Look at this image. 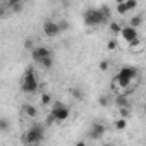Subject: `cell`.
<instances>
[{
	"instance_id": "6da1fadb",
	"label": "cell",
	"mask_w": 146,
	"mask_h": 146,
	"mask_svg": "<svg viewBox=\"0 0 146 146\" xmlns=\"http://www.w3.org/2000/svg\"><path fill=\"white\" fill-rule=\"evenodd\" d=\"M136 78H137V69L136 67H122L115 76V84L119 88H127L132 83V79H136Z\"/></svg>"
},
{
	"instance_id": "7a4b0ae2",
	"label": "cell",
	"mask_w": 146,
	"mask_h": 146,
	"mask_svg": "<svg viewBox=\"0 0 146 146\" xmlns=\"http://www.w3.org/2000/svg\"><path fill=\"white\" fill-rule=\"evenodd\" d=\"M108 19H110V17H107V16L102 12V9H88V11L84 12V23H86L88 26H102V24H105Z\"/></svg>"
},
{
	"instance_id": "3957f363",
	"label": "cell",
	"mask_w": 146,
	"mask_h": 146,
	"mask_svg": "<svg viewBox=\"0 0 146 146\" xmlns=\"http://www.w3.org/2000/svg\"><path fill=\"white\" fill-rule=\"evenodd\" d=\"M43 139H45V129L41 124H33L24 134V141L29 144H40Z\"/></svg>"
},
{
	"instance_id": "277c9868",
	"label": "cell",
	"mask_w": 146,
	"mask_h": 146,
	"mask_svg": "<svg viewBox=\"0 0 146 146\" xmlns=\"http://www.w3.org/2000/svg\"><path fill=\"white\" fill-rule=\"evenodd\" d=\"M21 88H23L24 93H35V91H38L40 84H38V79H36V74H35L33 69H28L24 72L23 81H21Z\"/></svg>"
},
{
	"instance_id": "5b68a950",
	"label": "cell",
	"mask_w": 146,
	"mask_h": 146,
	"mask_svg": "<svg viewBox=\"0 0 146 146\" xmlns=\"http://www.w3.org/2000/svg\"><path fill=\"white\" fill-rule=\"evenodd\" d=\"M52 115L55 117V122H64V120H67V119H69L70 112H69V108H67L64 103L55 102V103H53V107H52Z\"/></svg>"
},
{
	"instance_id": "8992f818",
	"label": "cell",
	"mask_w": 146,
	"mask_h": 146,
	"mask_svg": "<svg viewBox=\"0 0 146 146\" xmlns=\"http://www.w3.org/2000/svg\"><path fill=\"white\" fill-rule=\"evenodd\" d=\"M43 33H45V36H48V38L58 36V35H60L58 23H55V21H45V23H43Z\"/></svg>"
},
{
	"instance_id": "52a82bcc",
	"label": "cell",
	"mask_w": 146,
	"mask_h": 146,
	"mask_svg": "<svg viewBox=\"0 0 146 146\" xmlns=\"http://www.w3.org/2000/svg\"><path fill=\"white\" fill-rule=\"evenodd\" d=\"M50 55H52V50H50L48 46H35V48H31V57H33V60H36V62H40L41 58L50 57Z\"/></svg>"
},
{
	"instance_id": "ba28073f",
	"label": "cell",
	"mask_w": 146,
	"mask_h": 146,
	"mask_svg": "<svg viewBox=\"0 0 146 146\" xmlns=\"http://www.w3.org/2000/svg\"><path fill=\"white\" fill-rule=\"evenodd\" d=\"M105 132H107V127H105L103 124H93L91 129H90V132H88V137H91V139H100Z\"/></svg>"
},
{
	"instance_id": "9c48e42d",
	"label": "cell",
	"mask_w": 146,
	"mask_h": 146,
	"mask_svg": "<svg viewBox=\"0 0 146 146\" xmlns=\"http://www.w3.org/2000/svg\"><path fill=\"white\" fill-rule=\"evenodd\" d=\"M119 35H120L125 41H131V40H134V38H137V36H139V35H137V29H136V28H132V26H125V28H122Z\"/></svg>"
},
{
	"instance_id": "30bf717a",
	"label": "cell",
	"mask_w": 146,
	"mask_h": 146,
	"mask_svg": "<svg viewBox=\"0 0 146 146\" xmlns=\"http://www.w3.org/2000/svg\"><path fill=\"white\" fill-rule=\"evenodd\" d=\"M115 103H117V107L119 108H127L129 105H131V102H129V98H127V95H119L117 98H115Z\"/></svg>"
},
{
	"instance_id": "8fae6325",
	"label": "cell",
	"mask_w": 146,
	"mask_h": 146,
	"mask_svg": "<svg viewBox=\"0 0 146 146\" xmlns=\"http://www.w3.org/2000/svg\"><path fill=\"white\" fill-rule=\"evenodd\" d=\"M24 112H26V115H28L29 119H36V117H38V108H36L35 105H26V107H24Z\"/></svg>"
},
{
	"instance_id": "7c38bea8",
	"label": "cell",
	"mask_w": 146,
	"mask_h": 146,
	"mask_svg": "<svg viewBox=\"0 0 146 146\" xmlns=\"http://www.w3.org/2000/svg\"><path fill=\"white\" fill-rule=\"evenodd\" d=\"M141 23H143V16H134L131 21H129V26H132V28H139L141 26Z\"/></svg>"
},
{
	"instance_id": "4fadbf2b",
	"label": "cell",
	"mask_w": 146,
	"mask_h": 146,
	"mask_svg": "<svg viewBox=\"0 0 146 146\" xmlns=\"http://www.w3.org/2000/svg\"><path fill=\"white\" fill-rule=\"evenodd\" d=\"M40 64H41V67H43V69H50V67L53 65V58H52V55H50V57L41 58V60H40Z\"/></svg>"
},
{
	"instance_id": "5bb4252c",
	"label": "cell",
	"mask_w": 146,
	"mask_h": 146,
	"mask_svg": "<svg viewBox=\"0 0 146 146\" xmlns=\"http://www.w3.org/2000/svg\"><path fill=\"white\" fill-rule=\"evenodd\" d=\"M9 127H11V122H9V119H0V131H9Z\"/></svg>"
},
{
	"instance_id": "9a60e30c",
	"label": "cell",
	"mask_w": 146,
	"mask_h": 146,
	"mask_svg": "<svg viewBox=\"0 0 146 146\" xmlns=\"http://www.w3.org/2000/svg\"><path fill=\"white\" fill-rule=\"evenodd\" d=\"M115 127H117L119 131L125 129V127H127V122H125V119H124V117H120V119H119V120L115 122Z\"/></svg>"
},
{
	"instance_id": "2e32d148",
	"label": "cell",
	"mask_w": 146,
	"mask_h": 146,
	"mask_svg": "<svg viewBox=\"0 0 146 146\" xmlns=\"http://www.w3.org/2000/svg\"><path fill=\"white\" fill-rule=\"evenodd\" d=\"M120 29H122V26H120L119 23H110V31H112V33L119 35V33H120Z\"/></svg>"
},
{
	"instance_id": "e0dca14e",
	"label": "cell",
	"mask_w": 146,
	"mask_h": 146,
	"mask_svg": "<svg viewBox=\"0 0 146 146\" xmlns=\"http://www.w3.org/2000/svg\"><path fill=\"white\" fill-rule=\"evenodd\" d=\"M124 4H125L127 11H134L137 7V0H127V2H124Z\"/></svg>"
},
{
	"instance_id": "ac0fdd59",
	"label": "cell",
	"mask_w": 146,
	"mask_h": 146,
	"mask_svg": "<svg viewBox=\"0 0 146 146\" xmlns=\"http://www.w3.org/2000/svg\"><path fill=\"white\" fill-rule=\"evenodd\" d=\"M117 12H119V14H122V16H124V14H127V12H129V11H127V7H125V4H124V2H120V4H117Z\"/></svg>"
},
{
	"instance_id": "d6986e66",
	"label": "cell",
	"mask_w": 146,
	"mask_h": 146,
	"mask_svg": "<svg viewBox=\"0 0 146 146\" xmlns=\"http://www.w3.org/2000/svg\"><path fill=\"white\" fill-rule=\"evenodd\" d=\"M50 102H52V96L45 93V95L41 96V105H50Z\"/></svg>"
},
{
	"instance_id": "ffe728a7",
	"label": "cell",
	"mask_w": 146,
	"mask_h": 146,
	"mask_svg": "<svg viewBox=\"0 0 146 146\" xmlns=\"http://www.w3.org/2000/svg\"><path fill=\"white\" fill-rule=\"evenodd\" d=\"M58 28H60V33H62V31H67V29H69V23H67V21H60V23H58Z\"/></svg>"
},
{
	"instance_id": "44dd1931",
	"label": "cell",
	"mask_w": 146,
	"mask_h": 146,
	"mask_svg": "<svg viewBox=\"0 0 146 146\" xmlns=\"http://www.w3.org/2000/svg\"><path fill=\"white\" fill-rule=\"evenodd\" d=\"M108 103H110V98L108 96H100V105L102 107H108Z\"/></svg>"
},
{
	"instance_id": "7402d4cb",
	"label": "cell",
	"mask_w": 146,
	"mask_h": 146,
	"mask_svg": "<svg viewBox=\"0 0 146 146\" xmlns=\"http://www.w3.org/2000/svg\"><path fill=\"white\" fill-rule=\"evenodd\" d=\"M72 96L78 98V100H83V93H81V90H72Z\"/></svg>"
},
{
	"instance_id": "603a6c76",
	"label": "cell",
	"mask_w": 146,
	"mask_h": 146,
	"mask_svg": "<svg viewBox=\"0 0 146 146\" xmlns=\"http://www.w3.org/2000/svg\"><path fill=\"white\" fill-rule=\"evenodd\" d=\"M53 122H55V117H53V115H52V112H50V113L46 115V124L50 125V124H53Z\"/></svg>"
},
{
	"instance_id": "cb8c5ba5",
	"label": "cell",
	"mask_w": 146,
	"mask_h": 146,
	"mask_svg": "<svg viewBox=\"0 0 146 146\" xmlns=\"http://www.w3.org/2000/svg\"><path fill=\"white\" fill-rule=\"evenodd\" d=\"M100 69L102 70H107L108 69V62H100Z\"/></svg>"
},
{
	"instance_id": "d4e9b609",
	"label": "cell",
	"mask_w": 146,
	"mask_h": 146,
	"mask_svg": "<svg viewBox=\"0 0 146 146\" xmlns=\"http://www.w3.org/2000/svg\"><path fill=\"white\" fill-rule=\"evenodd\" d=\"M9 2H11V5H17V4L23 2V0H9Z\"/></svg>"
},
{
	"instance_id": "484cf974",
	"label": "cell",
	"mask_w": 146,
	"mask_h": 146,
	"mask_svg": "<svg viewBox=\"0 0 146 146\" xmlns=\"http://www.w3.org/2000/svg\"><path fill=\"white\" fill-rule=\"evenodd\" d=\"M108 48L113 50V48H115V41H110V43H108Z\"/></svg>"
},
{
	"instance_id": "4316f807",
	"label": "cell",
	"mask_w": 146,
	"mask_h": 146,
	"mask_svg": "<svg viewBox=\"0 0 146 146\" xmlns=\"http://www.w3.org/2000/svg\"><path fill=\"white\" fill-rule=\"evenodd\" d=\"M115 2H117V4H120V2H125V0H115Z\"/></svg>"
},
{
	"instance_id": "83f0119b",
	"label": "cell",
	"mask_w": 146,
	"mask_h": 146,
	"mask_svg": "<svg viewBox=\"0 0 146 146\" xmlns=\"http://www.w3.org/2000/svg\"><path fill=\"white\" fill-rule=\"evenodd\" d=\"M2 14H4V9H0V16H2Z\"/></svg>"
}]
</instances>
